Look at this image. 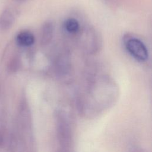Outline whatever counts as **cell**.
<instances>
[{
	"instance_id": "cell-3",
	"label": "cell",
	"mask_w": 152,
	"mask_h": 152,
	"mask_svg": "<svg viewBox=\"0 0 152 152\" xmlns=\"http://www.w3.org/2000/svg\"><path fill=\"white\" fill-rule=\"evenodd\" d=\"M55 26L53 21H47L43 23L40 29V43L42 45H47L51 41Z\"/></svg>"
},
{
	"instance_id": "cell-4",
	"label": "cell",
	"mask_w": 152,
	"mask_h": 152,
	"mask_svg": "<svg viewBox=\"0 0 152 152\" xmlns=\"http://www.w3.org/2000/svg\"><path fill=\"white\" fill-rule=\"evenodd\" d=\"M34 35L28 31H23L17 34L15 37L16 43L20 46L28 47L34 42Z\"/></svg>"
},
{
	"instance_id": "cell-1",
	"label": "cell",
	"mask_w": 152,
	"mask_h": 152,
	"mask_svg": "<svg viewBox=\"0 0 152 152\" xmlns=\"http://www.w3.org/2000/svg\"><path fill=\"white\" fill-rule=\"evenodd\" d=\"M57 132L61 152H71L72 132L67 117L62 112L57 114Z\"/></svg>"
},
{
	"instance_id": "cell-7",
	"label": "cell",
	"mask_w": 152,
	"mask_h": 152,
	"mask_svg": "<svg viewBox=\"0 0 152 152\" xmlns=\"http://www.w3.org/2000/svg\"><path fill=\"white\" fill-rule=\"evenodd\" d=\"M15 1L17 2H25V1H27L28 0H15Z\"/></svg>"
},
{
	"instance_id": "cell-6",
	"label": "cell",
	"mask_w": 152,
	"mask_h": 152,
	"mask_svg": "<svg viewBox=\"0 0 152 152\" xmlns=\"http://www.w3.org/2000/svg\"><path fill=\"white\" fill-rule=\"evenodd\" d=\"M64 27L68 32L70 33H75L80 29V24L76 19L69 18L65 21Z\"/></svg>"
},
{
	"instance_id": "cell-5",
	"label": "cell",
	"mask_w": 152,
	"mask_h": 152,
	"mask_svg": "<svg viewBox=\"0 0 152 152\" xmlns=\"http://www.w3.org/2000/svg\"><path fill=\"white\" fill-rule=\"evenodd\" d=\"M14 22V16L8 9L4 10L0 15V30H5L10 28Z\"/></svg>"
},
{
	"instance_id": "cell-2",
	"label": "cell",
	"mask_w": 152,
	"mask_h": 152,
	"mask_svg": "<svg viewBox=\"0 0 152 152\" xmlns=\"http://www.w3.org/2000/svg\"><path fill=\"white\" fill-rule=\"evenodd\" d=\"M125 47L128 52L137 61H145L148 57L146 46L140 39L136 37H129L125 40Z\"/></svg>"
}]
</instances>
